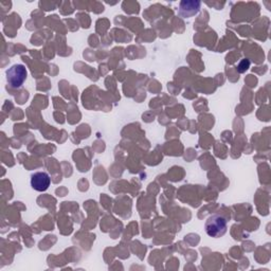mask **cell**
Returning a JSON list of instances; mask_svg holds the SVG:
<instances>
[{
    "label": "cell",
    "mask_w": 271,
    "mask_h": 271,
    "mask_svg": "<svg viewBox=\"0 0 271 271\" xmlns=\"http://www.w3.org/2000/svg\"><path fill=\"white\" fill-rule=\"evenodd\" d=\"M204 229L206 234L211 237H220L227 232V220L219 214L211 215L205 221Z\"/></svg>",
    "instance_id": "obj_1"
},
{
    "label": "cell",
    "mask_w": 271,
    "mask_h": 271,
    "mask_svg": "<svg viewBox=\"0 0 271 271\" xmlns=\"http://www.w3.org/2000/svg\"><path fill=\"white\" fill-rule=\"evenodd\" d=\"M27 69L22 64H16L7 71V81L12 88H19L27 78Z\"/></svg>",
    "instance_id": "obj_2"
},
{
    "label": "cell",
    "mask_w": 271,
    "mask_h": 271,
    "mask_svg": "<svg viewBox=\"0 0 271 271\" xmlns=\"http://www.w3.org/2000/svg\"><path fill=\"white\" fill-rule=\"evenodd\" d=\"M51 183L50 176L46 172H37L31 176V185L38 192H45Z\"/></svg>",
    "instance_id": "obj_3"
},
{
    "label": "cell",
    "mask_w": 271,
    "mask_h": 271,
    "mask_svg": "<svg viewBox=\"0 0 271 271\" xmlns=\"http://www.w3.org/2000/svg\"><path fill=\"white\" fill-rule=\"evenodd\" d=\"M200 6V2H187V0H184V2L180 3L178 14L182 18H190L199 12Z\"/></svg>",
    "instance_id": "obj_4"
},
{
    "label": "cell",
    "mask_w": 271,
    "mask_h": 271,
    "mask_svg": "<svg viewBox=\"0 0 271 271\" xmlns=\"http://www.w3.org/2000/svg\"><path fill=\"white\" fill-rule=\"evenodd\" d=\"M250 66V61L248 59H243L241 62H240V65H238V71L240 72H245L246 70H248Z\"/></svg>",
    "instance_id": "obj_5"
}]
</instances>
